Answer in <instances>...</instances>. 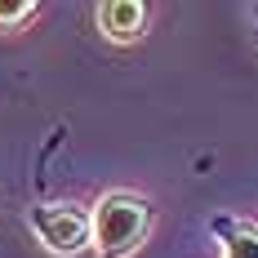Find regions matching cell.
Wrapping results in <instances>:
<instances>
[{
  "mask_svg": "<svg viewBox=\"0 0 258 258\" xmlns=\"http://www.w3.org/2000/svg\"><path fill=\"white\" fill-rule=\"evenodd\" d=\"M89 218H94L98 258H129L152 232V205L134 191H107Z\"/></svg>",
  "mask_w": 258,
  "mask_h": 258,
  "instance_id": "1",
  "label": "cell"
},
{
  "mask_svg": "<svg viewBox=\"0 0 258 258\" xmlns=\"http://www.w3.org/2000/svg\"><path fill=\"white\" fill-rule=\"evenodd\" d=\"M31 232L40 236V245L53 249V254H80L85 245H94V218L80 205H67V201H53V205H36L31 214Z\"/></svg>",
  "mask_w": 258,
  "mask_h": 258,
  "instance_id": "2",
  "label": "cell"
},
{
  "mask_svg": "<svg viewBox=\"0 0 258 258\" xmlns=\"http://www.w3.org/2000/svg\"><path fill=\"white\" fill-rule=\"evenodd\" d=\"M143 27H147V5L143 0H107V5H98V31L107 40L129 45V40L143 36Z\"/></svg>",
  "mask_w": 258,
  "mask_h": 258,
  "instance_id": "3",
  "label": "cell"
},
{
  "mask_svg": "<svg viewBox=\"0 0 258 258\" xmlns=\"http://www.w3.org/2000/svg\"><path fill=\"white\" fill-rule=\"evenodd\" d=\"M214 236L223 245V258H258V227L240 218H214Z\"/></svg>",
  "mask_w": 258,
  "mask_h": 258,
  "instance_id": "4",
  "label": "cell"
},
{
  "mask_svg": "<svg viewBox=\"0 0 258 258\" xmlns=\"http://www.w3.org/2000/svg\"><path fill=\"white\" fill-rule=\"evenodd\" d=\"M36 9H40V5H31V0H0V31L23 27L27 18H36Z\"/></svg>",
  "mask_w": 258,
  "mask_h": 258,
  "instance_id": "5",
  "label": "cell"
}]
</instances>
